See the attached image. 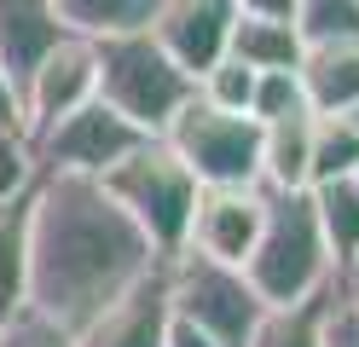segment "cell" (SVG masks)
<instances>
[{"label": "cell", "mask_w": 359, "mask_h": 347, "mask_svg": "<svg viewBox=\"0 0 359 347\" xmlns=\"http://www.w3.org/2000/svg\"><path fill=\"white\" fill-rule=\"evenodd\" d=\"M163 254L145 243L116 197L87 174H41L29 191V295L24 307L47 313L64 330L99 318L133 278Z\"/></svg>", "instance_id": "6da1fadb"}, {"label": "cell", "mask_w": 359, "mask_h": 347, "mask_svg": "<svg viewBox=\"0 0 359 347\" xmlns=\"http://www.w3.org/2000/svg\"><path fill=\"white\" fill-rule=\"evenodd\" d=\"M243 278H250V290L266 301V307L307 301L313 290H325L336 278L307 185L302 191H266V215H261L250 261H243Z\"/></svg>", "instance_id": "7a4b0ae2"}, {"label": "cell", "mask_w": 359, "mask_h": 347, "mask_svg": "<svg viewBox=\"0 0 359 347\" xmlns=\"http://www.w3.org/2000/svg\"><path fill=\"white\" fill-rule=\"evenodd\" d=\"M99 185L116 197V208L145 231V243L163 254V261L186 249L191 208H197V191H203V185L191 179V168H186V162H180L156 133L145 139L140 151H128Z\"/></svg>", "instance_id": "3957f363"}, {"label": "cell", "mask_w": 359, "mask_h": 347, "mask_svg": "<svg viewBox=\"0 0 359 347\" xmlns=\"http://www.w3.org/2000/svg\"><path fill=\"white\" fill-rule=\"evenodd\" d=\"M93 64H99V99L128 116L140 133H163L168 116L191 99V76L180 69L151 29H128V35H104L93 41Z\"/></svg>", "instance_id": "277c9868"}, {"label": "cell", "mask_w": 359, "mask_h": 347, "mask_svg": "<svg viewBox=\"0 0 359 347\" xmlns=\"http://www.w3.org/2000/svg\"><path fill=\"white\" fill-rule=\"evenodd\" d=\"M156 139L191 168L197 185H261V122L197 99V87Z\"/></svg>", "instance_id": "5b68a950"}, {"label": "cell", "mask_w": 359, "mask_h": 347, "mask_svg": "<svg viewBox=\"0 0 359 347\" xmlns=\"http://www.w3.org/2000/svg\"><path fill=\"white\" fill-rule=\"evenodd\" d=\"M163 272H168V307L180 318H191L197 330H209L215 347H250L266 301L250 290L243 266L209 261L197 249H180V254L163 261Z\"/></svg>", "instance_id": "8992f818"}, {"label": "cell", "mask_w": 359, "mask_h": 347, "mask_svg": "<svg viewBox=\"0 0 359 347\" xmlns=\"http://www.w3.org/2000/svg\"><path fill=\"white\" fill-rule=\"evenodd\" d=\"M35 139V156H41V174H87V179H104L128 151H140L151 133H140L128 122V116H116L99 93L87 104H76L70 116H58V122H47Z\"/></svg>", "instance_id": "52a82bcc"}, {"label": "cell", "mask_w": 359, "mask_h": 347, "mask_svg": "<svg viewBox=\"0 0 359 347\" xmlns=\"http://www.w3.org/2000/svg\"><path fill=\"white\" fill-rule=\"evenodd\" d=\"M261 215H266V185H203L197 208H191L186 249L209 254V261H226V266H243L255 249Z\"/></svg>", "instance_id": "ba28073f"}, {"label": "cell", "mask_w": 359, "mask_h": 347, "mask_svg": "<svg viewBox=\"0 0 359 347\" xmlns=\"http://www.w3.org/2000/svg\"><path fill=\"white\" fill-rule=\"evenodd\" d=\"M99 93V64H93V41L87 35H64L47 58L24 76V116L29 133H41L47 122L70 116L76 104H87Z\"/></svg>", "instance_id": "9c48e42d"}, {"label": "cell", "mask_w": 359, "mask_h": 347, "mask_svg": "<svg viewBox=\"0 0 359 347\" xmlns=\"http://www.w3.org/2000/svg\"><path fill=\"white\" fill-rule=\"evenodd\" d=\"M232 18H238L232 0H163L156 18H151V35H156V46H163V53L197 81L215 58H226Z\"/></svg>", "instance_id": "30bf717a"}, {"label": "cell", "mask_w": 359, "mask_h": 347, "mask_svg": "<svg viewBox=\"0 0 359 347\" xmlns=\"http://www.w3.org/2000/svg\"><path fill=\"white\" fill-rule=\"evenodd\" d=\"M163 330H168V272L156 261L145 278H133L99 318L81 324L76 347H163Z\"/></svg>", "instance_id": "8fae6325"}, {"label": "cell", "mask_w": 359, "mask_h": 347, "mask_svg": "<svg viewBox=\"0 0 359 347\" xmlns=\"http://www.w3.org/2000/svg\"><path fill=\"white\" fill-rule=\"evenodd\" d=\"M70 35L53 0H0V69L24 87V76Z\"/></svg>", "instance_id": "7c38bea8"}, {"label": "cell", "mask_w": 359, "mask_h": 347, "mask_svg": "<svg viewBox=\"0 0 359 347\" xmlns=\"http://www.w3.org/2000/svg\"><path fill=\"white\" fill-rule=\"evenodd\" d=\"M296 76H302V93H307V110L342 116L348 104H359V41L307 46Z\"/></svg>", "instance_id": "4fadbf2b"}, {"label": "cell", "mask_w": 359, "mask_h": 347, "mask_svg": "<svg viewBox=\"0 0 359 347\" xmlns=\"http://www.w3.org/2000/svg\"><path fill=\"white\" fill-rule=\"evenodd\" d=\"M313 156V110L261 122V185L266 191H302Z\"/></svg>", "instance_id": "5bb4252c"}, {"label": "cell", "mask_w": 359, "mask_h": 347, "mask_svg": "<svg viewBox=\"0 0 359 347\" xmlns=\"http://www.w3.org/2000/svg\"><path fill=\"white\" fill-rule=\"evenodd\" d=\"M226 53L238 64H250V69H296L307 46H302V35H296L290 18H250V12H238Z\"/></svg>", "instance_id": "9a60e30c"}, {"label": "cell", "mask_w": 359, "mask_h": 347, "mask_svg": "<svg viewBox=\"0 0 359 347\" xmlns=\"http://www.w3.org/2000/svg\"><path fill=\"white\" fill-rule=\"evenodd\" d=\"M307 197H313V215H319L330 266L342 272L359 254V191H353V179H319V185H307Z\"/></svg>", "instance_id": "2e32d148"}, {"label": "cell", "mask_w": 359, "mask_h": 347, "mask_svg": "<svg viewBox=\"0 0 359 347\" xmlns=\"http://www.w3.org/2000/svg\"><path fill=\"white\" fill-rule=\"evenodd\" d=\"M53 6L70 35L104 41V35H128V29H151L163 0H53Z\"/></svg>", "instance_id": "e0dca14e"}, {"label": "cell", "mask_w": 359, "mask_h": 347, "mask_svg": "<svg viewBox=\"0 0 359 347\" xmlns=\"http://www.w3.org/2000/svg\"><path fill=\"white\" fill-rule=\"evenodd\" d=\"M29 295V191L0 203V318Z\"/></svg>", "instance_id": "ac0fdd59"}, {"label": "cell", "mask_w": 359, "mask_h": 347, "mask_svg": "<svg viewBox=\"0 0 359 347\" xmlns=\"http://www.w3.org/2000/svg\"><path fill=\"white\" fill-rule=\"evenodd\" d=\"M325 290H313L307 301H290V307H266L250 347H319V324H325Z\"/></svg>", "instance_id": "d6986e66"}, {"label": "cell", "mask_w": 359, "mask_h": 347, "mask_svg": "<svg viewBox=\"0 0 359 347\" xmlns=\"http://www.w3.org/2000/svg\"><path fill=\"white\" fill-rule=\"evenodd\" d=\"M359 168V133L348 116H319L313 110V156H307V185L319 179H348Z\"/></svg>", "instance_id": "ffe728a7"}, {"label": "cell", "mask_w": 359, "mask_h": 347, "mask_svg": "<svg viewBox=\"0 0 359 347\" xmlns=\"http://www.w3.org/2000/svg\"><path fill=\"white\" fill-rule=\"evenodd\" d=\"M296 23L302 46H330V41H359V0H296Z\"/></svg>", "instance_id": "44dd1931"}, {"label": "cell", "mask_w": 359, "mask_h": 347, "mask_svg": "<svg viewBox=\"0 0 359 347\" xmlns=\"http://www.w3.org/2000/svg\"><path fill=\"white\" fill-rule=\"evenodd\" d=\"M250 93H255V69L238 64L232 53L215 58L203 76H197V99H209V104H220V110H243V116H250Z\"/></svg>", "instance_id": "7402d4cb"}, {"label": "cell", "mask_w": 359, "mask_h": 347, "mask_svg": "<svg viewBox=\"0 0 359 347\" xmlns=\"http://www.w3.org/2000/svg\"><path fill=\"white\" fill-rule=\"evenodd\" d=\"M307 110V93L296 69H255V93H250V116L255 122H278V116Z\"/></svg>", "instance_id": "603a6c76"}, {"label": "cell", "mask_w": 359, "mask_h": 347, "mask_svg": "<svg viewBox=\"0 0 359 347\" xmlns=\"http://www.w3.org/2000/svg\"><path fill=\"white\" fill-rule=\"evenodd\" d=\"M35 179H41L35 139H29V133H0V203L35 191Z\"/></svg>", "instance_id": "cb8c5ba5"}, {"label": "cell", "mask_w": 359, "mask_h": 347, "mask_svg": "<svg viewBox=\"0 0 359 347\" xmlns=\"http://www.w3.org/2000/svg\"><path fill=\"white\" fill-rule=\"evenodd\" d=\"M0 347H76V336L64 324H53L47 313L18 307V313L0 318Z\"/></svg>", "instance_id": "d4e9b609"}, {"label": "cell", "mask_w": 359, "mask_h": 347, "mask_svg": "<svg viewBox=\"0 0 359 347\" xmlns=\"http://www.w3.org/2000/svg\"><path fill=\"white\" fill-rule=\"evenodd\" d=\"M319 347H359V290H348L342 278H330L325 324H319Z\"/></svg>", "instance_id": "484cf974"}, {"label": "cell", "mask_w": 359, "mask_h": 347, "mask_svg": "<svg viewBox=\"0 0 359 347\" xmlns=\"http://www.w3.org/2000/svg\"><path fill=\"white\" fill-rule=\"evenodd\" d=\"M0 133H29V116H24V87H18L6 69H0Z\"/></svg>", "instance_id": "4316f807"}, {"label": "cell", "mask_w": 359, "mask_h": 347, "mask_svg": "<svg viewBox=\"0 0 359 347\" xmlns=\"http://www.w3.org/2000/svg\"><path fill=\"white\" fill-rule=\"evenodd\" d=\"M163 347H215V336H209V330H197L191 318H180V313L168 307V330H163Z\"/></svg>", "instance_id": "83f0119b"}, {"label": "cell", "mask_w": 359, "mask_h": 347, "mask_svg": "<svg viewBox=\"0 0 359 347\" xmlns=\"http://www.w3.org/2000/svg\"><path fill=\"white\" fill-rule=\"evenodd\" d=\"M238 12H250V18H290L296 12V0H232Z\"/></svg>", "instance_id": "f1b7e54d"}, {"label": "cell", "mask_w": 359, "mask_h": 347, "mask_svg": "<svg viewBox=\"0 0 359 347\" xmlns=\"http://www.w3.org/2000/svg\"><path fill=\"white\" fill-rule=\"evenodd\" d=\"M336 278H342V284H348V290H359V254H353V261H348L342 272H336Z\"/></svg>", "instance_id": "f546056e"}, {"label": "cell", "mask_w": 359, "mask_h": 347, "mask_svg": "<svg viewBox=\"0 0 359 347\" xmlns=\"http://www.w3.org/2000/svg\"><path fill=\"white\" fill-rule=\"evenodd\" d=\"M342 116H348V122H353V133H359V104H348V110H342Z\"/></svg>", "instance_id": "4dcf8cb0"}, {"label": "cell", "mask_w": 359, "mask_h": 347, "mask_svg": "<svg viewBox=\"0 0 359 347\" xmlns=\"http://www.w3.org/2000/svg\"><path fill=\"white\" fill-rule=\"evenodd\" d=\"M348 179H353V191H359V168H353V174H348Z\"/></svg>", "instance_id": "1f68e13d"}]
</instances>
